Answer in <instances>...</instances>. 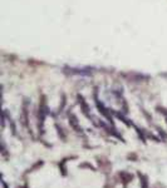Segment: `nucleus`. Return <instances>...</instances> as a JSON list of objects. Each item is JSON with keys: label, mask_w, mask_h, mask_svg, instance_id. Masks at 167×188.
<instances>
[{"label": "nucleus", "mask_w": 167, "mask_h": 188, "mask_svg": "<svg viewBox=\"0 0 167 188\" xmlns=\"http://www.w3.org/2000/svg\"><path fill=\"white\" fill-rule=\"evenodd\" d=\"M69 124H71V127L77 132V133H83V129L81 128V125L78 123V119L74 114H71L69 115Z\"/></svg>", "instance_id": "obj_5"}, {"label": "nucleus", "mask_w": 167, "mask_h": 188, "mask_svg": "<svg viewBox=\"0 0 167 188\" xmlns=\"http://www.w3.org/2000/svg\"><path fill=\"white\" fill-rule=\"evenodd\" d=\"M79 168H81V169L87 168V169H90V171L95 172V167H94V166H92L89 162H83V163H81V164H79Z\"/></svg>", "instance_id": "obj_9"}, {"label": "nucleus", "mask_w": 167, "mask_h": 188, "mask_svg": "<svg viewBox=\"0 0 167 188\" xmlns=\"http://www.w3.org/2000/svg\"><path fill=\"white\" fill-rule=\"evenodd\" d=\"M133 177H135V176H133L132 173H129V172H127V171H119L116 174V178L123 186V188H127V186L133 181Z\"/></svg>", "instance_id": "obj_1"}, {"label": "nucleus", "mask_w": 167, "mask_h": 188, "mask_svg": "<svg viewBox=\"0 0 167 188\" xmlns=\"http://www.w3.org/2000/svg\"><path fill=\"white\" fill-rule=\"evenodd\" d=\"M127 159L131 161V162H136V161H138V157H137L136 153H128L127 154Z\"/></svg>", "instance_id": "obj_12"}, {"label": "nucleus", "mask_w": 167, "mask_h": 188, "mask_svg": "<svg viewBox=\"0 0 167 188\" xmlns=\"http://www.w3.org/2000/svg\"><path fill=\"white\" fill-rule=\"evenodd\" d=\"M112 179H107V182H106V184H104V188H114V183H112L111 182Z\"/></svg>", "instance_id": "obj_13"}, {"label": "nucleus", "mask_w": 167, "mask_h": 188, "mask_svg": "<svg viewBox=\"0 0 167 188\" xmlns=\"http://www.w3.org/2000/svg\"><path fill=\"white\" fill-rule=\"evenodd\" d=\"M95 105H97V108H98V110H99V113H101L102 115H104L109 122H111V124L113 125V120H112V117H111V113L108 112V109L103 105V103L101 102V101H98V99H95Z\"/></svg>", "instance_id": "obj_3"}, {"label": "nucleus", "mask_w": 167, "mask_h": 188, "mask_svg": "<svg viewBox=\"0 0 167 188\" xmlns=\"http://www.w3.org/2000/svg\"><path fill=\"white\" fill-rule=\"evenodd\" d=\"M55 128H57V133L59 134V137H60V139L63 141V142H65V134H64V132H63V129L59 127L58 124H55Z\"/></svg>", "instance_id": "obj_10"}, {"label": "nucleus", "mask_w": 167, "mask_h": 188, "mask_svg": "<svg viewBox=\"0 0 167 188\" xmlns=\"http://www.w3.org/2000/svg\"><path fill=\"white\" fill-rule=\"evenodd\" d=\"M78 102H79V105H81V109L83 112V114L86 117H90V109H89V105L87 104V102L84 101V98L82 96H78Z\"/></svg>", "instance_id": "obj_6"}, {"label": "nucleus", "mask_w": 167, "mask_h": 188, "mask_svg": "<svg viewBox=\"0 0 167 188\" xmlns=\"http://www.w3.org/2000/svg\"><path fill=\"white\" fill-rule=\"evenodd\" d=\"M138 178H140V183H141V188H148V176L143 174L141 172L137 173Z\"/></svg>", "instance_id": "obj_7"}, {"label": "nucleus", "mask_w": 167, "mask_h": 188, "mask_svg": "<svg viewBox=\"0 0 167 188\" xmlns=\"http://www.w3.org/2000/svg\"><path fill=\"white\" fill-rule=\"evenodd\" d=\"M43 164H44V162H43V161H38V162H35V163L33 164L29 169H26V171H25L24 176H26V174H29V173H31V172H34V171H38L39 168H42V167H43Z\"/></svg>", "instance_id": "obj_8"}, {"label": "nucleus", "mask_w": 167, "mask_h": 188, "mask_svg": "<svg viewBox=\"0 0 167 188\" xmlns=\"http://www.w3.org/2000/svg\"><path fill=\"white\" fill-rule=\"evenodd\" d=\"M16 188H29V186H28L26 183H24L23 186H20V187H16Z\"/></svg>", "instance_id": "obj_15"}, {"label": "nucleus", "mask_w": 167, "mask_h": 188, "mask_svg": "<svg viewBox=\"0 0 167 188\" xmlns=\"http://www.w3.org/2000/svg\"><path fill=\"white\" fill-rule=\"evenodd\" d=\"M71 159H77V157L76 155H72V157H65V158H63L60 162H58V168L60 169V173L63 177L67 176V168H65V163L67 162H69Z\"/></svg>", "instance_id": "obj_4"}, {"label": "nucleus", "mask_w": 167, "mask_h": 188, "mask_svg": "<svg viewBox=\"0 0 167 188\" xmlns=\"http://www.w3.org/2000/svg\"><path fill=\"white\" fill-rule=\"evenodd\" d=\"M2 186H3V188H9V186H8V184H7V182L4 181L3 176H2Z\"/></svg>", "instance_id": "obj_14"}, {"label": "nucleus", "mask_w": 167, "mask_h": 188, "mask_svg": "<svg viewBox=\"0 0 167 188\" xmlns=\"http://www.w3.org/2000/svg\"><path fill=\"white\" fill-rule=\"evenodd\" d=\"M97 164H98V169L103 172L104 174H109L112 171V163L104 158V157H97Z\"/></svg>", "instance_id": "obj_2"}, {"label": "nucleus", "mask_w": 167, "mask_h": 188, "mask_svg": "<svg viewBox=\"0 0 167 188\" xmlns=\"http://www.w3.org/2000/svg\"><path fill=\"white\" fill-rule=\"evenodd\" d=\"M116 115H117V117H118V118H119V119H121V120H122V122H123L124 124H127L128 127H131V125H132V123L129 122V119H127L126 117H123V115H122L121 113H116Z\"/></svg>", "instance_id": "obj_11"}]
</instances>
